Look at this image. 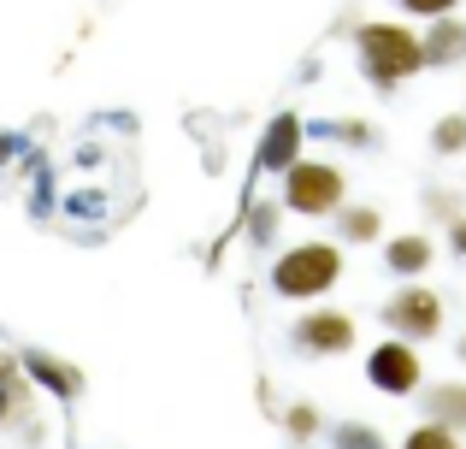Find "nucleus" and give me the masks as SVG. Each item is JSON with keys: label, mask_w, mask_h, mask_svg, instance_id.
I'll use <instances>...</instances> for the list:
<instances>
[{"label": "nucleus", "mask_w": 466, "mask_h": 449, "mask_svg": "<svg viewBox=\"0 0 466 449\" xmlns=\"http://www.w3.org/2000/svg\"><path fill=\"white\" fill-rule=\"evenodd\" d=\"M420 54H425V71H455L466 66V18H425L420 30Z\"/></svg>", "instance_id": "nucleus-7"}, {"label": "nucleus", "mask_w": 466, "mask_h": 449, "mask_svg": "<svg viewBox=\"0 0 466 449\" xmlns=\"http://www.w3.org/2000/svg\"><path fill=\"white\" fill-rule=\"evenodd\" d=\"M342 196H349V184H342V172L330 160H296L284 172V208L289 213H308V219H325V213L342 208Z\"/></svg>", "instance_id": "nucleus-3"}, {"label": "nucleus", "mask_w": 466, "mask_h": 449, "mask_svg": "<svg viewBox=\"0 0 466 449\" xmlns=\"http://www.w3.org/2000/svg\"><path fill=\"white\" fill-rule=\"evenodd\" d=\"M431 260H437V242L425 237V230H408V237H390L384 242V266L396 278H420Z\"/></svg>", "instance_id": "nucleus-10"}, {"label": "nucleus", "mask_w": 466, "mask_h": 449, "mask_svg": "<svg viewBox=\"0 0 466 449\" xmlns=\"http://www.w3.org/2000/svg\"><path fill=\"white\" fill-rule=\"evenodd\" d=\"M408 18H449V12H461V0H396Z\"/></svg>", "instance_id": "nucleus-19"}, {"label": "nucleus", "mask_w": 466, "mask_h": 449, "mask_svg": "<svg viewBox=\"0 0 466 449\" xmlns=\"http://www.w3.org/2000/svg\"><path fill=\"white\" fill-rule=\"evenodd\" d=\"M289 337H296L301 355H349V349H354V320L337 313V308H313V313L296 320Z\"/></svg>", "instance_id": "nucleus-6"}, {"label": "nucleus", "mask_w": 466, "mask_h": 449, "mask_svg": "<svg viewBox=\"0 0 466 449\" xmlns=\"http://www.w3.org/2000/svg\"><path fill=\"white\" fill-rule=\"evenodd\" d=\"M284 426H289V438H301V444H308L313 432H319V408H308V403H301V408H289V420H284Z\"/></svg>", "instance_id": "nucleus-20"}, {"label": "nucleus", "mask_w": 466, "mask_h": 449, "mask_svg": "<svg viewBox=\"0 0 466 449\" xmlns=\"http://www.w3.org/2000/svg\"><path fill=\"white\" fill-rule=\"evenodd\" d=\"M330 449H384V432L360 426V420H342V426H330Z\"/></svg>", "instance_id": "nucleus-14"}, {"label": "nucleus", "mask_w": 466, "mask_h": 449, "mask_svg": "<svg viewBox=\"0 0 466 449\" xmlns=\"http://www.w3.org/2000/svg\"><path fill=\"white\" fill-rule=\"evenodd\" d=\"M425 213H431L437 225L461 219V196H455V189H443V184H431V189H425Z\"/></svg>", "instance_id": "nucleus-18"}, {"label": "nucleus", "mask_w": 466, "mask_h": 449, "mask_svg": "<svg viewBox=\"0 0 466 449\" xmlns=\"http://www.w3.org/2000/svg\"><path fill=\"white\" fill-rule=\"evenodd\" d=\"M449 254H461V260H466V213H461V219H449Z\"/></svg>", "instance_id": "nucleus-22"}, {"label": "nucleus", "mask_w": 466, "mask_h": 449, "mask_svg": "<svg viewBox=\"0 0 466 449\" xmlns=\"http://www.w3.org/2000/svg\"><path fill=\"white\" fill-rule=\"evenodd\" d=\"M354 59H360V77L372 83L378 95H396L408 77L425 71V54H420V30L396 18H372L354 30Z\"/></svg>", "instance_id": "nucleus-1"}, {"label": "nucleus", "mask_w": 466, "mask_h": 449, "mask_svg": "<svg viewBox=\"0 0 466 449\" xmlns=\"http://www.w3.org/2000/svg\"><path fill=\"white\" fill-rule=\"evenodd\" d=\"M366 379H372V391H384V396H420V384H425L420 349H413L408 337H384V343L366 355Z\"/></svg>", "instance_id": "nucleus-5"}, {"label": "nucleus", "mask_w": 466, "mask_h": 449, "mask_svg": "<svg viewBox=\"0 0 466 449\" xmlns=\"http://www.w3.org/2000/svg\"><path fill=\"white\" fill-rule=\"evenodd\" d=\"M248 237L254 242H272L278 237V208H254L248 213Z\"/></svg>", "instance_id": "nucleus-21"}, {"label": "nucleus", "mask_w": 466, "mask_h": 449, "mask_svg": "<svg viewBox=\"0 0 466 449\" xmlns=\"http://www.w3.org/2000/svg\"><path fill=\"white\" fill-rule=\"evenodd\" d=\"M325 137L349 142V148H372V142H378V130L366 125V118H342V125H325Z\"/></svg>", "instance_id": "nucleus-17"}, {"label": "nucleus", "mask_w": 466, "mask_h": 449, "mask_svg": "<svg viewBox=\"0 0 466 449\" xmlns=\"http://www.w3.org/2000/svg\"><path fill=\"white\" fill-rule=\"evenodd\" d=\"M12 148H18V142H12V137H0V160H6V154H12Z\"/></svg>", "instance_id": "nucleus-23"}, {"label": "nucleus", "mask_w": 466, "mask_h": 449, "mask_svg": "<svg viewBox=\"0 0 466 449\" xmlns=\"http://www.w3.org/2000/svg\"><path fill=\"white\" fill-rule=\"evenodd\" d=\"M401 449H461V432H449V426H437V420H425V426L408 432V444H401Z\"/></svg>", "instance_id": "nucleus-15"}, {"label": "nucleus", "mask_w": 466, "mask_h": 449, "mask_svg": "<svg viewBox=\"0 0 466 449\" xmlns=\"http://www.w3.org/2000/svg\"><path fill=\"white\" fill-rule=\"evenodd\" d=\"M301 137H308V125L296 113H278L260 137V172H289L301 160Z\"/></svg>", "instance_id": "nucleus-8"}, {"label": "nucleus", "mask_w": 466, "mask_h": 449, "mask_svg": "<svg viewBox=\"0 0 466 449\" xmlns=\"http://www.w3.org/2000/svg\"><path fill=\"white\" fill-rule=\"evenodd\" d=\"M30 372H35L42 384H54V391H66V396H77V384H83L71 367H59V361H47V355H30Z\"/></svg>", "instance_id": "nucleus-16"}, {"label": "nucleus", "mask_w": 466, "mask_h": 449, "mask_svg": "<svg viewBox=\"0 0 466 449\" xmlns=\"http://www.w3.org/2000/svg\"><path fill=\"white\" fill-rule=\"evenodd\" d=\"M337 237L342 242H378L384 237V213L378 208H337Z\"/></svg>", "instance_id": "nucleus-11"}, {"label": "nucleus", "mask_w": 466, "mask_h": 449, "mask_svg": "<svg viewBox=\"0 0 466 449\" xmlns=\"http://www.w3.org/2000/svg\"><path fill=\"white\" fill-rule=\"evenodd\" d=\"M420 408L425 420L449 432H466V379H443V384H420Z\"/></svg>", "instance_id": "nucleus-9"}, {"label": "nucleus", "mask_w": 466, "mask_h": 449, "mask_svg": "<svg viewBox=\"0 0 466 449\" xmlns=\"http://www.w3.org/2000/svg\"><path fill=\"white\" fill-rule=\"evenodd\" d=\"M342 278V249L337 242H296L272 260V290L284 301H313Z\"/></svg>", "instance_id": "nucleus-2"}, {"label": "nucleus", "mask_w": 466, "mask_h": 449, "mask_svg": "<svg viewBox=\"0 0 466 449\" xmlns=\"http://www.w3.org/2000/svg\"><path fill=\"white\" fill-rule=\"evenodd\" d=\"M455 355H461V361H466V332H461V337H455Z\"/></svg>", "instance_id": "nucleus-24"}, {"label": "nucleus", "mask_w": 466, "mask_h": 449, "mask_svg": "<svg viewBox=\"0 0 466 449\" xmlns=\"http://www.w3.org/2000/svg\"><path fill=\"white\" fill-rule=\"evenodd\" d=\"M378 313H384L390 337H408V343H431V337L443 332V296H437V290H425V284H413V278Z\"/></svg>", "instance_id": "nucleus-4"}, {"label": "nucleus", "mask_w": 466, "mask_h": 449, "mask_svg": "<svg viewBox=\"0 0 466 449\" xmlns=\"http://www.w3.org/2000/svg\"><path fill=\"white\" fill-rule=\"evenodd\" d=\"M24 396H30V384H24L18 361H6V355H0V420L24 414Z\"/></svg>", "instance_id": "nucleus-13"}, {"label": "nucleus", "mask_w": 466, "mask_h": 449, "mask_svg": "<svg viewBox=\"0 0 466 449\" xmlns=\"http://www.w3.org/2000/svg\"><path fill=\"white\" fill-rule=\"evenodd\" d=\"M431 154H437V160H455V154H466V113H443L431 125Z\"/></svg>", "instance_id": "nucleus-12"}]
</instances>
